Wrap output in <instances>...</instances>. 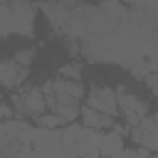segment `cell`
<instances>
[{"label":"cell","instance_id":"cell-1","mask_svg":"<svg viewBox=\"0 0 158 158\" xmlns=\"http://www.w3.org/2000/svg\"><path fill=\"white\" fill-rule=\"evenodd\" d=\"M42 96H44V104L47 109L54 111V116H59L64 123H72L81 106L79 101L86 96L81 81H69V79H49L44 86H42Z\"/></svg>","mask_w":158,"mask_h":158},{"label":"cell","instance_id":"cell-2","mask_svg":"<svg viewBox=\"0 0 158 158\" xmlns=\"http://www.w3.org/2000/svg\"><path fill=\"white\" fill-rule=\"evenodd\" d=\"M101 131L86 128L81 123H67L62 128V153L64 158H84L89 153H99Z\"/></svg>","mask_w":158,"mask_h":158},{"label":"cell","instance_id":"cell-3","mask_svg":"<svg viewBox=\"0 0 158 158\" xmlns=\"http://www.w3.org/2000/svg\"><path fill=\"white\" fill-rule=\"evenodd\" d=\"M35 5L30 2H2L0 7V30L7 35L32 37L35 35Z\"/></svg>","mask_w":158,"mask_h":158},{"label":"cell","instance_id":"cell-4","mask_svg":"<svg viewBox=\"0 0 158 158\" xmlns=\"http://www.w3.org/2000/svg\"><path fill=\"white\" fill-rule=\"evenodd\" d=\"M114 91H116V109H118V114L126 118L128 128H136L138 121L143 116H148V101H143L141 96L131 94L126 86H116Z\"/></svg>","mask_w":158,"mask_h":158},{"label":"cell","instance_id":"cell-5","mask_svg":"<svg viewBox=\"0 0 158 158\" xmlns=\"http://www.w3.org/2000/svg\"><path fill=\"white\" fill-rule=\"evenodd\" d=\"M12 109L17 116H42L47 104H44V96H42V89L40 86H25L20 89L17 94H12Z\"/></svg>","mask_w":158,"mask_h":158},{"label":"cell","instance_id":"cell-6","mask_svg":"<svg viewBox=\"0 0 158 158\" xmlns=\"http://www.w3.org/2000/svg\"><path fill=\"white\" fill-rule=\"evenodd\" d=\"M32 151L40 158H64L62 153V131H47V128H32L30 138Z\"/></svg>","mask_w":158,"mask_h":158},{"label":"cell","instance_id":"cell-7","mask_svg":"<svg viewBox=\"0 0 158 158\" xmlns=\"http://www.w3.org/2000/svg\"><path fill=\"white\" fill-rule=\"evenodd\" d=\"M86 106L89 109H94V111H99V114H104V116H116V91L111 89V86H99V84H94L89 91H86Z\"/></svg>","mask_w":158,"mask_h":158},{"label":"cell","instance_id":"cell-8","mask_svg":"<svg viewBox=\"0 0 158 158\" xmlns=\"http://www.w3.org/2000/svg\"><path fill=\"white\" fill-rule=\"evenodd\" d=\"M27 79V69L15 64L12 59H0V86L5 89H17Z\"/></svg>","mask_w":158,"mask_h":158},{"label":"cell","instance_id":"cell-9","mask_svg":"<svg viewBox=\"0 0 158 158\" xmlns=\"http://www.w3.org/2000/svg\"><path fill=\"white\" fill-rule=\"evenodd\" d=\"M118 151H123V136L118 131H104L101 133V141H99V156L111 158Z\"/></svg>","mask_w":158,"mask_h":158},{"label":"cell","instance_id":"cell-10","mask_svg":"<svg viewBox=\"0 0 158 158\" xmlns=\"http://www.w3.org/2000/svg\"><path fill=\"white\" fill-rule=\"evenodd\" d=\"M37 126H40V128H47V131H59V128H64L67 123H64L59 116H54V114H42V116H37Z\"/></svg>","mask_w":158,"mask_h":158},{"label":"cell","instance_id":"cell-11","mask_svg":"<svg viewBox=\"0 0 158 158\" xmlns=\"http://www.w3.org/2000/svg\"><path fill=\"white\" fill-rule=\"evenodd\" d=\"M128 74H131L133 79H146V77L151 74L148 59H136V62H131V67H128Z\"/></svg>","mask_w":158,"mask_h":158},{"label":"cell","instance_id":"cell-12","mask_svg":"<svg viewBox=\"0 0 158 158\" xmlns=\"http://www.w3.org/2000/svg\"><path fill=\"white\" fill-rule=\"evenodd\" d=\"M59 79L79 81V79H81V64H79V62H69L67 67H62V69H59Z\"/></svg>","mask_w":158,"mask_h":158},{"label":"cell","instance_id":"cell-13","mask_svg":"<svg viewBox=\"0 0 158 158\" xmlns=\"http://www.w3.org/2000/svg\"><path fill=\"white\" fill-rule=\"evenodd\" d=\"M32 59H35V47L17 49V52H15V57H12V62H15V64H20V67H25V69H30Z\"/></svg>","mask_w":158,"mask_h":158},{"label":"cell","instance_id":"cell-14","mask_svg":"<svg viewBox=\"0 0 158 158\" xmlns=\"http://www.w3.org/2000/svg\"><path fill=\"white\" fill-rule=\"evenodd\" d=\"M141 148H146L148 153H158V131L146 133V136L141 138Z\"/></svg>","mask_w":158,"mask_h":158},{"label":"cell","instance_id":"cell-15","mask_svg":"<svg viewBox=\"0 0 158 158\" xmlns=\"http://www.w3.org/2000/svg\"><path fill=\"white\" fill-rule=\"evenodd\" d=\"M67 52H69L72 57H74V54H79V52H81L79 42H77V40H67Z\"/></svg>","mask_w":158,"mask_h":158},{"label":"cell","instance_id":"cell-16","mask_svg":"<svg viewBox=\"0 0 158 158\" xmlns=\"http://www.w3.org/2000/svg\"><path fill=\"white\" fill-rule=\"evenodd\" d=\"M143 81L148 84V89H153V86H158V74H148Z\"/></svg>","mask_w":158,"mask_h":158},{"label":"cell","instance_id":"cell-17","mask_svg":"<svg viewBox=\"0 0 158 158\" xmlns=\"http://www.w3.org/2000/svg\"><path fill=\"white\" fill-rule=\"evenodd\" d=\"M111 158H133V148H123V151H118V153L111 156Z\"/></svg>","mask_w":158,"mask_h":158},{"label":"cell","instance_id":"cell-18","mask_svg":"<svg viewBox=\"0 0 158 158\" xmlns=\"http://www.w3.org/2000/svg\"><path fill=\"white\" fill-rule=\"evenodd\" d=\"M153 123H156V128H158V111L153 114Z\"/></svg>","mask_w":158,"mask_h":158},{"label":"cell","instance_id":"cell-19","mask_svg":"<svg viewBox=\"0 0 158 158\" xmlns=\"http://www.w3.org/2000/svg\"><path fill=\"white\" fill-rule=\"evenodd\" d=\"M151 94H153V96H158V86H153V89H151Z\"/></svg>","mask_w":158,"mask_h":158},{"label":"cell","instance_id":"cell-20","mask_svg":"<svg viewBox=\"0 0 158 158\" xmlns=\"http://www.w3.org/2000/svg\"><path fill=\"white\" fill-rule=\"evenodd\" d=\"M2 121H5V118H2V104H0V123H2Z\"/></svg>","mask_w":158,"mask_h":158},{"label":"cell","instance_id":"cell-21","mask_svg":"<svg viewBox=\"0 0 158 158\" xmlns=\"http://www.w3.org/2000/svg\"><path fill=\"white\" fill-rule=\"evenodd\" d=\"M0 7H2V2H0Z\"/></svg>","mask_w":158,"mask_h":158}]
</instances>
